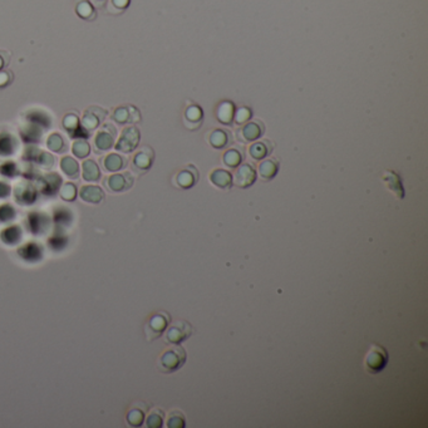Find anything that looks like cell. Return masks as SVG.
I'll list each match as a JSON object with an SVG mask.
<instances>
[{"label": "cell", "mask_w": 428, "mask_h": 428, "mask_svg": "<svg viewBox=\"0 0 428 428\" xmlns=\"http://www.w3.org/2000/svg\"><path fill=\"white\" fill-rule=\"evenodd\" d=\"M186 352L179 344H173L168 347L158 358V369L164 373H173L186 362Z\"/></svg>", "instance_id": "6da1fadb"}, {"label": "cell", "mask_w": 428, "mask_h": 428, "mask_svg": "<svg viewBox=\"0 0 428 428\" xmlns=\"http://www.w3.org/2000/svg\"><path fill=\"white\" fill-rule=\"evenodd\" d=\"M388 359H389V356H388L387 350L382 345L372 344L369 350H368L364 362H366L367 369L370 373H379L386 368Z\"/></svg>", "instance_id": "7a4b0ae2"}, {"label": "cell", "mask_w": 428, "mask_h": 428, "mask_svg": "<svg viewBox=\"0 0 428 428\" xmlns=\"http://www.w3.org/2000/svg\"><path fill=\"white\" fill-rule=\"evenodd\" d=\"M139 138H141V135H139L138 128L135 126H130L122 131V135L115 146L116 150L122 153L132 152L138 146Z\"/></svg>", "instance_id": "3957f363"}, {"label": "cell", "mask_w": 428, "mask_h": 428, "mask_svg": "<svg viewBox=\"0 0 428 428\" xmlns=\"http://www.w3.org/2000/svg\"><path fill=\"white\" fill-rule=\"evenodd\" d=\"M192 334V325L185 320L175 322L167 328L165 339L171 344H180Z\"/></svg>", "instance_id": "277c9868"}, {"label": "cell", "mask_w": 428, "mask_h": 428, "mask_svg": "<svg viewBox=\"0 0 428 428\" xmlns=\"http://www.w3.org/2000/svg\"><path fill=\"white\" fill-rule=\"evenodd\" d=\"M168 323H170V316L166 313H158L153 315L146 325V335L148 341L158 338L166 330Z\"/></svg>", "instance_id": "5b68a950"}, {"label": "cell", "mask_w": 428, "mask_h": 428, "mask_svg": "<svg viewBox=\"0 0 428 428\" xmlns=\"http://www.w3.org/2000/svg\"><path fill=\"white\" fill-rule=\"evenodd\" d=\"M256 181V171L251 165H239L233 177V184L240 188L250 187Z\"/></svg>", "instance_id": "8992f818"}, {"label": "cell", "mask_w": 428, "mask_h": 428, "mask_svg": "<svg viewBox=\"0 0 428 428\" xmlns=\"http://www.w3.org/2000/svg\"><path fill=\"white\" fill-rule=\"evenodd\" d=\"M116 130L111 124H104L103 128L94 137V146L99 152L111 150L115 146Z\"/></svg>", "instance_id": "52a82bcc"}, {"label": "cell", "mask_w": 428, "mask_h": 428, "mask_svg": "<svg viewBox=\"0 0 428 428\" xmlns=\"http://www.w3.org/2000/svg\"><path fill=\"white\" fill-rule=\"evenodd\" d=\"M133 176L130 172L123 173H115L111 175L105 181L108 190L112 192H123V191L130 190L133 186Z\"/></svg>", "instance_id": "ba28073f"}, {"label": "cell", "mask_w": 428, "mask_h": 428, "mask_svg": "<svg viewBox=\"0 0 428 428\" xmlns=\"http://www.w3.org/2000/svg\"><path fill=\"white\" fill-rule=\"evenodd\" d=\"M105 116H107V112L104 110H102V108L96 107V105L90 107L84 112L83 117H82V127L85 131L96 130L101 124V122L104 121Z\"/></svg>", "instance_id": "9c48e42d"}, {"label": "cell", "mask_w": 428, "mask_h": 428, "mask_svg": "<svg viewBox=\"0 0 428 428\" xmlns=\"http://www.w3.org/2000/svg\"><path fill=\"white\" fill-rule=\"evenodd\" d=\"M112 119L119 124L137 123L141 119V116H139V111L133 105H123V107L116 108Z\"/></svg>", "instance_id": "30bf717a"}, {"label": "cell", "mask_w": 428, "mask_h": 428, "mask_svg": "<svg viewBox=\"0 0 428 428\" xmlns=\"http://www.w3.org/2000/svg\"><path fill=\"white\" fill-rule=\"evenodd\" d=\"M264 133V124L261 122H249L239 132V139L242 142H254Z\"/></svg>", "instance_id": "8fae6325"}, {"label": "cell", "mask_w": 428, "mask_h": 428, "mask_svg": "<svg viewBox=\"0 0 428 428\" xmlns=\"http://www.w3.org/2000/svg\"><path fill=\"white\" fill-rule=\"evenodd\" d=\"M153 158H155V155H153L152 148L144 147L138 153H136L135 158H133V167L139 172H146L152 166Z\"/></svg>", "instance_id": "7c38bea8"}, {"label": "cell", "mask_w": 428, "mask_h": 428, "mask_svg": "<svg viewBox=\"0 0 428 428\" xmlns=\"http://www.w3.org/2000/svg\"><path fill=\"white\" fill-rule=\"evenodd\" d=\"M81 199L88 204H99L104 199V192L99 186L96 185H85L81 188Z\"/></svg>", "instance_id": "4fadbf2b"}, {"label": "cell", "mask_w": 428, "mask_h": 428, "mask_svg": "<svg viewBox=\"0 0 428 428\" xmlns=\"http://www.w3.org/2000/svg\"><path fill=\"white\" fill-rule=\"evenodd\" d=\"M210 181L213 186L221 190H229L233 185V176L225 170H213L210 175Z\"/></svg>", "instance_id": "5bb4252c"}, {"label": "cell", "mask_w": 428, "mask_h": 428, "mask_svg": "<svg viewBox=\"0 0 428 428\" xmlns=\"http://www.w3.org/2000/svg\"><path fill=\"white\" fill-rule=\"evenodd\" d=\"M383 181L386 182L387 187L389 188V190L392 191V192L395 193L398 199L404 198L403 186H402L401 179H399V176L397 175V173L393 172V171H387V172H384V175H383Z\"/></svg>", "instance_id": "9a60e30c"}, {"label": "cell", "mask_w": 428, "mask_h": 428, "mask_svg": "<svg viewBox=\"0 0 428 428\" xmlns=\"http://www.w3.org/2000/svg\"><path fill=\"white\" fill-rule=\"evenodd\" d=\"M279 171V164L275 159H264L260 165H259L258 172L259 176L264 180V181H270L276 176Z\"/></svg>", "instance_id": "2e32d148"}, {"label": "cell", "mask_w": 428, "mask_h": 428, "mask_svg": "<svg viewBox=\"0 0 428 428\" xmlns=\"http://www.w3.org/2000/svg\"><path fill=\"white\" fill-rule=\"evenodd\" d=\"M82 176L84 181L87 182H97L101 179V171H99L98 165L93 159H85L82 165Z\"/></svg>", "instance_id": "e0dca14e"}, {"label": "cell", "mask_w": 428, "mask_h": 428, "mask_svg": "<svg viewBox=\"0 0 428 428\" xmlns=\"http://www.w3.org/2000/svg\"><path fill=\"white\" fill-rule=\"evenodd\" d=\"M142 403L135 404V407H132L130 409V412L127 413V422L130 426L132 427H139L145 422V413L147 411V406L141 407Z\"/></svg>", "instance_id": "ac0fdd59"}, {"label": "cell", "mask_w": 428, "mask_h": 428, "mask_svg": "<svg viewBox=\"0 0 428 428\" xmlns=\"http://www.w3.org/2000/svg\"><path fill=\"white\" fill-rule=\"evenodd\" d=\"M273 147L270 145V142L268 141H261V142H255L249 148L250 156L253 157L256 161H260V159H264L265 157L272 152Z\"/></svg>", "instance_id": "d6986e66"}, {"label": "cell", "mask_w": 428, "mask_h": 428, "mask_svg": "<svg viewBox=\"0 0 428 428\" xmlns=\"http://www.w3.org/2000/svg\"><path fill=\"white\" fill-rule=\"evenodd\" d=\"M103 165L108 172H118L126 166V158L118 153H110L105 156Z\"/></svg>", "instance_id": "ffe728a7"}, {"label": "cell", "mask_w": 428, "mask_h": 428, "mask_svg": "<svg viewBox=\"0 0 428 428\" xmlns=\"http://www.w3.org/2000/svg\"><path fill=\"white\" fill-rule=\"evenodd\" d=\"M235 115V107L231 102H222L218 107V119L224 124H231Z\"/></svg>", "instance_id": "44dd1931"}, {"label": "cell", "mask_w": 428, "mask_h": 428, "mask_svg": "<svg viewBox=\"0 0 428 428\" xmlns=\"http://www.w3.org/2000/svg\"><path fill=\"white\" fill-rule=\"evenodd\" d=\"M61 168L63 172L70 179H77L79 176V165L70 156H65L61 159Z\"/></svg>", "instance_id": "7402d4cb"}, {"label": "cell", "mask_w": 428, "mask_h": 428, "mask_svg": "<svg viewBox=\"0 0 428 428\" xmlns=\"http://www.w3.org/2000/svg\"><path fill=\"white\" fill-rule=\"evenodd\" d=\"M199 175L195 170H184L179 173L177 177H176V181H177V185L182 188H190L192 187L193 185L198 181Z\"/></svg>", "instance_id": "603a6c76"}, {"label": "cell", "mask_w": 428, "mask_h": 428, "mask_svg": "<svg viewBox=\"0 0 428 428\" xmlns=\"http://www.w3.org/2000/svg\"><path fill=\"white\" fill-rule=\"evenodd\" d=\"M63 126H64L65 130L69 132V135L72 137H82L81 135V122H79V118L73 113H69L64 117L63 119Z\"/></svg>", "instance_id": "cb8c5ba5"}, {"label": "cell", "mask_w": 428, "mask_h": 428, "mask_svg": "<svg viewBox=\"0 0 428 428\" xmlns=\"http://www.w3.org/2000/svg\"><path fill=\"white\" fill-rule=\"evenodd\" d=\"M76 13L78 14L79 18L85 19V21H93L96 19V10H94L93 5L91 4L88 0H82L77 4Z\"/></svg>", "instance_id": "d4e9b609"}, {"label": "cell", "mask_w": 428, "mask_h": 428, "mask_svg": "<svg viewBox=\"0 0 428 428\" xmlns=\"http://www.w3.org/2000/svg\"><path fill=\"white\" fill-rule=\"evenodd\" d=\"M209 141H210L211 146L220 150V148H224L227 144H229V136L226 135L225 131L216 130L210 135Z\"/></svg>", "instance_id": "484cf974"}, {"label": "cell", "mask_w": 428, "mask_h": 428, "mask_svg": "<svg viewBox=\"0 0 428 428\" xmlns=\"http://www.w3.org/2000/svg\"><path fill=\"white\" fill-rule=\"evenodd\" d=\"M186 126L190 123H195V127L199 128L202 122V111L198 105H191L186 111Z\"/></svg>", "instance_id": "4316f807"}, {"label": "cell", "mask_w": 428, "mask_h": 428, "mask_svg": "<svg viewBox=\"0 0 428 428\" xmlns=\"http://www.w3.org/2000/svg\"><path fill=\"white\" fill-rule=\"evenodd\" d=\"M186 426V419L181 411H172L167 417L168 428H184Z\"/></svg>", "instance_id": "83f0119b"}, {"label": "cell", "mask_w": 428, "mask_h": 428, "mask_svg": "<svg viewBox=\"0 0 428 428\" xmlns=\"http://www.w3.org/2000/svg\"><path fill=\"white\" fill-rule=\"evenodd\" d=\"M73 155L78 158H85L91 153V146L87 141L84 139H78L73 144L72 146Z\"/></svg>", "instance_id": "f1b7e54d"}, {"label": "cell", "mask_w": 428, "mask_h": 428, "mask_svg": "<svg viewBox=\"0 0 428 428\" xmlns=\"http://www.w3.org/2000/svg\"><path fill=\"white\" fill-rule=\"evenodd\" d=\"M147 427L150 428H159L164 424V412L161 409H153L151 411L150 415L147 416L146 419Z\"/></svg>", "instance_id": "f546056e"}, {"label": "cell", "mask_w": 428, "mask_h": 428, "mask_svg": "<svg viewBox=\"0 0 428 428\" xmlns=\"http://www.w3.org/2000/svg\"><path fill=\"white\" fill-rule=\"evenodd\" d=\"M242 156L240 151L238 150H230L224 155V162L227 167L235 168L241 164Z\"/></svg>", "instance_id": "4dcf8cb0"}, {"label": "cell", "mask_w": 428, "mask_h": 428, "mask_svg": "<svg viewBox=\"0 0 428 428\" xmlns=\"http://www.w3.org/2000/svg\"><path fill=\"white\" fill-rule=\"evenodd\" d=\"M47 146L53 152H61L65 146L64 139H63V137L59 133H52V135L48 137Z\"/></svg>", "instance_id": "1f68e13d"}, {"label": "cell", "mask_w": 428, "mask_h": 428, "mask_svg": "<svg viewBox=\"0 0 428 428\" xmlns=\"http://www.w3.org/2000/svg\"><path fill=\"white\" fill-rule=\"evenodd\" d=\"M77 196V187L72 182H67L61 188V198L64 201H74Z\"/></svg>", "instance_id": "d6a6232c"}, {"label": "cell", "mask_w": 428, "mask_h": 428, "mask_svg": "<svg viewBox=\"0 0 428 428\" xmlns=\"http://www.w3.org/2000/svg\"><path fill=\"white\" fill-rule=\"evenodd\" d=\"M250 118H251V111L246 107L239 108V110L235 112V115H234V121L236 122V124L246 123Z\"/></svg>", "instance_id": "836d02e7"}, {"label": "cell", "mask_w": 428, "mask_h": 428, "mask_svg": "<svg viewBox=\"0 0 428 428\" xmlns=\"http://www.w3.org/2000/svg\"><path fill=\"white\" fill-rule=\"evenodd\" d=\"M39 164H41L42 166H44V167L53 166V165H54L53 156H50L49 153H47V152H42L41 153V158H39Z\"/></svg>", "instance_id": "e575fe53"}, {"label": "cell", "mask_w": 428, "mask_h": 428, "mask_svg": "<svg viewBox=\"0 0 428 428\" xmlns=\"http://www.w3.org/2000/svg\"><path fill=\"white\" fill-rule=\"evenodd\" d=\"M111 5L117 8L118 11H122L130 5V0H111Z\"/></svg>", "instance_id": "d590c367"}, {"label": "cell", "mask_w": 428, "mask_h": 428, "mask_svg": "<svg viewBox=\"0 0 428 428\" xmlns=\"http://www.w3.org/2000/svg\"><path fill=\"white\" fill-rule=\"evenodd\" d=\"M11 79H13V76H11L9 72H3V70H0V88L9 84Z\"/></svg>", "instance_id": "8d00e7d4"}, {"label": "cell", "mask_w": 428, "mask_h": 428, "mask_svg": "<svg viewBox=\"0 0 428 428\" xmlns=\"http://www.w3.org/2000/svg\"><path fill=\"white\" fill-rule=\"evenodd\" d=\"M9 61H10V54L8 52H5V50H0V70L9 64Z\"/></svg>", "instance_id": "74e56055"}]
</instances>
